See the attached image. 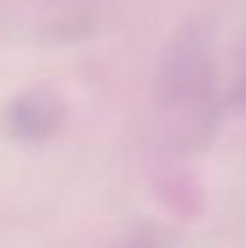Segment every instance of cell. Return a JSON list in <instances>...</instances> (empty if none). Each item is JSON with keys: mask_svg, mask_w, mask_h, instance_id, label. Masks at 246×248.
I'll list each match as a JSON object with an SVG mask.
<instances>
[]
</instances>
